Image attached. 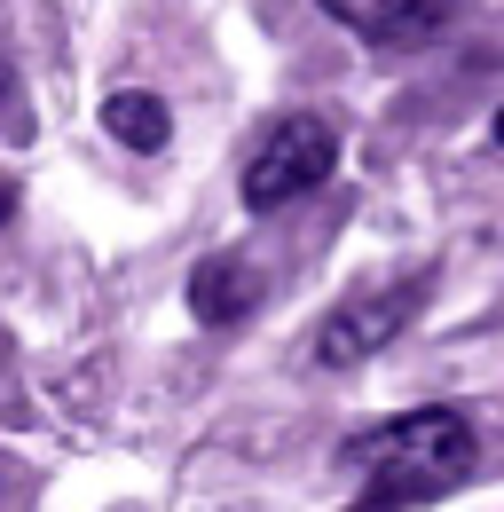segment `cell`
Instances as JSON below:
<instances>
[{
    "label": "cell",
    "mask_w": 504,
    "mask_h": 512,
    "mask_svg": "<svg viewBox=\"0 0 504 512\" xmlns=\"http://www.w3.org/2000/svg\"><path fill=\"white\" fill-rule=\"evenodd\" d=\"M103 134H119L126 150H166V134H174V111L158 103V95H142V87H119L111 103H103Z\"/></svg>",
    "instance_id": "cell-6"
},
{
    "label": "cell",
    "mask_w": 504,
    "mask_h": 512,
    "mask_svg": "<svg viewBox=\"0 0 504 512\" xmlns=\"http://www.w3.org/2000/svg\"><path fill=\"white\" fill-rule=\"evenodd\" d=\"M347 512H363V505H347Z\"/></svg>",
    "instance_id": "cell-10"
},
{
    "label": "cell",
    "mask_w": 504,
    "mask_h": 512,
    "mask_svg": "<svg viewBox=\"0 0 504 512\" xmlns=\"http://www.w3.org/2000/svg\"><path fill=\"white\" fill-rule=\"evenodd\" d=\"M331 24H347L355 40H371V48H426L449 32V16L465 8V0H315Z\"/></svg>",
    "instance_id": "cell-4"
},
{
    "label": "cell",
    "mask_w": 504,
    "mask_h": 512,
    "mask_svg": "<svg viewBox=\"0 0 504 512\" xmlns=\"http://www.w3.org/2000/svg\"><path fill=\"white\" fill-rule=\"evenodd\" d=\"M426 292H434V268H410V276H394V284H371V292L339 300V308L323 316V331H315V363H323V371H355V363H371L378 347L426 308Z\"/></svg>",
    "instance_id": "cell-3"
},
{
    "label": "cell",
    "mask_w": 504,
    "mask_h": 512,
    "mask_svg": "<svg viewBox=\"0 0 504 512\" xmlns=\"http://www.w3.org/2000/svg\"><path fill=\"white\" fill-rule=\"evenodd\" d=\"M339 166V127L315 119V111H292L260 134V150L245 158V213H284L292 197H308L331 182Z\"/></svg>",
    "instance_id": "cell-2"
},
{
    "label": "cell",
    "mask_w": 504,
    "mask_h": 512,
    "mask_svg": "<svg viewBox=\"0 0 504 512\" xmlns=\"http://www.w3.org/2000/svg\"><path fill=\"white\" fill-rule=\"evenodd\" d=\"M16 221V182H0V229Z\"/></svg>",
    "instance_id": "cell-8"
},
{
    "label": "cell",
    "mask_w": 504,
    "mask_h": 512,
    "mask_svg": "<svg viewBox=\"0 0 504 512\" xmlns=\"http://www.w3.org/2000/svg\"><path fill=\"white\" fill-rule=\"evenodd\" d=\"M16 95V64H8V48H0V103Z\"/></svg>",
    "instance_id": "cell-7"
},
{
    "label": "cell",
    "mask_w": 504,
    "mask_h": 512,
    "mask_svg": "<svg viewBox=\"0 0 504 512\" xmlns=\"http://www.w3.org/2000/svg\"><path fill=\"white\" fill-rule=\"evenodd\" d=\"M355 465L371 473L363 497H355L363 512H410V505L449 497V489L481 465V434H473L465 410L426 402V410H402V418H386L378 434H363V442H355Z\"/></svg>",
    "instance_id": "cell-1"
},
{
    "label": "cell",
    "mask_w": 504,
    "mask_h": 512,
    "mask_svg": "<svg viewBox=\"0 0 504 512\" xmlns=\"http://www.w3.org/2000/svg\"><path fill=\"white\" fill-rule=\"evenodd\" d=\"M489 142H497V150H504V111H497V119H489Z\"/></svg>",
    "instance_id": "cell-9"
},
{
    "label": "cell",
    "mask_w": 504,
    "mask_h": 512,
    "mask_svg": "<svg viewBox=\"0 0 504 512\" xmlns=\"http://www.w3.org/2000/svg\"><path fill=\"white\" fill-rule=\"evenodd\" d=\"M260 308V268L245 253H213L189 268V316L213 323V331H229V323H245Z\"/></svg>",
    "instance_id": "cell-5"
}]
</instances>
